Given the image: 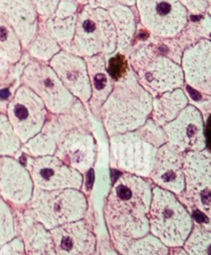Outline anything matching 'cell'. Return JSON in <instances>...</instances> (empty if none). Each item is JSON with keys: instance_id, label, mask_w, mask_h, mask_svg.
Wrapping results in <instances>:
<instances>
[{"instance_id": "36", "label": "cell", "mask_w": 211, "mask_h": 255, "mask_svg": "<svg viewBox=\"0 0 211 255\" xmlns=\"http://www.w3.org/2000/svg\"><path fill=\"white\" fill-rule=\"evenodd\" d=\"M106 69L114 81L121 77L128 68L127 57L117 51L106 55Z\"/></svg>"}, {"instance_id": "5", "label": "cell", "mask_w": 211, "mask_h": 255, "mask_svg": "<svg viewBox=\"0 0 211 255\" xmlns=\"http://www.w3.org/2000/svg\"><path fill=\"white\" fill-rule=\"evenodd\" d=\"M193 223L192 214L174 193L153 185L148 211L149 233L170 249L181 247Z\"/></svg>"}, {"instance_id": "2", "label": "cell", "mask_w": 211, "mask_h": 255, "mask_svg": "<svg viewBox=\"0 0 211 255\" xmlns=\"http://www.w3.org/2000/svg\"><path fill=\"white\" fill-rule=\"evenodd\" d=\"M153 97L138 83L131 69L114 81L103 104L100 118L108 136L130 131L142 126L151 113Z\"/></svg>"}, {"instance_id": "14", "label": "cell", "mask_w": 211, "mask_h": 255, "mask_svg": "<svg viewBox=\"0 0 211 255\" xmlns=\"http://www.w3.org/2000/svg\"><path fill=\"white\" fill-rule=\"evenodd\" d=\"M162 128L166 135V143L181 153L202 151L207 148L205 119L193 105L188 104Z\"/></svg>"}, {"instance_id": "21", "label": "cell", "mask_w": 211, "mask_h": 255, "mask_svg": "<svg viewBox=\"0 0 211 255\" xmlns=\"http://www.w3.org/2000/svg\"><path fill=\"white\" fill-rule=\"evenodd\" d=\"M0 14L13 27L25 50L35 35L39 22L32 0H0Z\"/></svg>"}, {"instance_id": "28", "label": "cell", "mask_w": 211, "mask_h": 255, "mask_svg": "<svg viewBox=\"0 0 211 255\" xmlns=\"http://www.w3.org/2000/svg\"><path fill=\"white\" fill-rule=\"evenodd\" d=\"M211 34V17L210 12H205L200 15L188 14L187 22L183 29L175 38L179 46L184 50L197 42L208 39Z\"/></svg>"}, {"instance_id": "40", "label": "cell", "mask_w": 211, "mask_h": 255, "mask_svg": "<svg viewBox=\"0 0 211 255\" xmlns=\"http://www.w3.org/2000/svg\"><path fill=\"white\" fill-rule=\"evenodd\" d=\"M190 15H200L210 12L211 2L209 0H178Z\"/></svg>"}, {"instance_id": "19", "label": "cell", "mask_w": 211, "mask_h": 255, "mask_svg": "<svg viewBox=\"0 0 211 255\" xmlns=\"http://www.w3.org/2000/svg\"><path fill=\"white\" fill-rule=\"evenodd\" d=\"M180 67L185 85L211 96V40L203 39L184 49Z\"/></svg>"}, {"instance_id": "22", "label": "cell", "mask_w": 211, "mask_h": 255, "mask_svg": "<svg viewBox=\"0 0 211 255\" xmlns=\"http://www.w3.org/2000/svg\"><path fill=\"white\" fill-rule=\"evenodd\" d=\"M18 236L24 246L25 255H57L50 231L35 221L22 208H15Z\"/></svg>"}, {"instance_id": "47", "label": "cell", "mask_w": 211, "mask_h": 255, "mask_svg": "<svg viewBox=\"0 0 211 255\" xmlns=\"http://www.w3.org/2000/svg\"><path fill=\"white\" fill-rule=\"evenodd\" d=\"M209 2H211V0H209Z\"/></svg>"}, {"instance_id": "24", "label": "cell", "mask_w": 211, "mask_h": 255, "mask_svg": "<svg viewBox=\"0 0 211 255\" xmlns=\"http://www.w3.org/2000/svg\"><path fill=\"white\" fill-rule=\"evenodd\" d=\"M116 34V50L124 54L130 47L137 29V14L134 6L115 5L107 9Z\"/></svg>"}, {"instance_id": "1", "label": "cell", "mask_w": 211, "mask_h": 255, "mask_svg": "<svg viewBox=\"0 0 211 255\" xmlns=\"http://www.w3.org/2000/svg\"><path fill=\"white\" fill-rule=\"evenodd\" d=\"M152 187L148 178L119 172L104 207L109 235L138 238L149 232L148 211Z\"/></svg>"}, {"instance_id": "46", "label": "cell", "mask_w": 211, "mask_h": 255, "mask_svg": "<svg viewBox=\"0 0 211 255\" xmlns=\"http://www.w3.org/2000/svg\"><path fill=\"white\" fill-rule=\"evenodd\" d=\"M93 255H98V251H97L95 254H93Z\"/></svg>"}, {"instance_id": "9", "label": "cell", "mask_w": 211, "mask_h": 255, "mask_svg": "<svg viewBox=\"0 0 211 255\" xmlns=\"http://www.w3.org/2000/svg\"><path fill=\"white\" fill-rule=\"evenodd\" d=\"M184 189L178 199L192 212L211 217V156L209 150L183 153Z\"/></svg>"}, {"instance_id": "23", "label": "cell", "mask_w": 211, "mask_h": 255, "mask_svg": "<svg viewBox=\"0 0 211 255\" xmlns=\"http://www.w3.org/2000/svg\"><path fill=\"white\" fill-rule=\"evenodd\" d=\"M84 59L88 67L91 86V97L86 107L96 118H100L101 108L111 92L114 80L106 69V55L99 54Z\"/></svg>"}, {"instance_id": "38", "label": "cell", "mask_w": 211, "mask_h": 255, "mask_svg": "<svg viewBox=\"0 0 211 255\" xmlns=\"http://www.w3.org/2000/svg\"><path fill=\"white\" fill-rule=\"evenodd\" d=\"M60 0H32L39 19L47 20L51 18L59 4Z\"/></svg>"}, {"instance_id": "44", "label": "cell", "mask_w": 211, "mask_h": 255, "mask_svg": "<svg viewBox=\"0 0 211 255\" xmlns=\"http://www.w3.org/2000/svg\"><path fill=\"white\" fill-rule=\"evenodd\" d=\"M170 255H187V253L182 249V247H176L171 249Z\"/></svg>"}, {"instance_id": "39", "label": "cell", "mask_w": 211, "mask_h": 255, "mask_svg": "<svg viewBox=\"0 0 211 255\" xmlns=\"http://www.w3.org/2000/svg\"><path fill=\"white\" fill-rule=\"evenodd\" d=\"M81 5L76 0H60L53 16L57 18H68L78 13Z\"/></svg>"}, {"instance_id": "30", "label": "cell", "mask_w": 211, "mask_h": 255, "mask_svg": "<svg viewBox=\"0 0 211 255\" xmlns=\"http://www.w3.org/2000/svg\"><path fill=\"white\" fill-rule=\"evenodd\" d=\"M24 53L23 46L13 27L0 14V59L17 63Z\"/></svg>"}, {"instance_id": "35", "label": "cell", "mask_w": 211, "mask_h": 255, "mask_svg": "<svg viewBox=\"0 0 211 255\" xmlns=\"http://www.w3.org/2000/svg\"><path fill=\"white\" fill-rule=\"evenodd\" d=\"M27 59V57L25 58V56H23L15 64H10L5 60L0 59V86L13 80L20 79L21 74L28 63Z\"/></svg>"}, {"instance_id": "27", "label": "cell", "mask_w": 211, "mask_h": 255, "mask_svg": "<svg viewBox=\"0 0 211 255\" xmlns=\"http://www.w3.org/2000/svg\"><path fill=\"white\" fill-rule=\"evenodd\" d=\"M61 50L59 43L50 31L47 20L39 19L37 31L24 51L33 60L49 63Z\"/></svg>"}, {"instance_id": "15", "label": "cell", "mask_w": 211, "mask_h": 255, "mask_svg": "<svg viewBox=\"0 0 211 255\" xmlns=\"http://www.w3.org/2000/svg\"><path fill=\"white\" fill-rule=\"evenodd\" d=\"M54 155L83 175L93 169L97 157L96 138L91 129L74 128L57 144Z\"/></svg>"}, {"instance_id": "26", "label": "cell", "mask_w": 211, "mask_h": 255, "mask_svg": "<svg viewBox=\"0 0 211 255\" xmlns=\"http://www.w3.org/2000/svg\"><path fill=\"white\" fill-rule=\"evenodd\" d=\"M114 248L121 255H170L171 249L151 233L138 238L109 235Z\"/></svg>"}, {"instance_id": "4", "label": "cell", "mask_w": 211, "mask_h": 255, "mask_svg": "<svg viewBox=\"0 0 211 255\" xmlns=\"http://www.w3.org/2000/svg\"><path fill=\"white\" fill-rule=\"evenodd\" d=\"M124 55L138 83L152 97L183 87L184 78L180 65L160 54L145 41H133Z\"/></svg>"}, {"instance_id": "20", "label": "cell", "mask_w": 211, "mask_h": 255, "mask_svg": "<svg viewBox=\"0 0 211 255\" xmlns=\"http://www.w3.org/2000/svg\"><path fill=\"white\" fill-rule=\"evenodd\" d=\"M182 165L183 153L165 142L157 149L152 169L147 178L154 186L178 195L184 189Z\"/></svg>"}, {"instance_id": "37", "label": "cell", "mask_w": 211, "mask_h": 255, "mask_svg": "<svg viewBox=\"0 0 211 255\" xmlns=\"http://www.w3.org/2000/svg\"><path fill=\"white\" fill-rule=\"evenodd\" d=\"M20 85V79H16L0 86V113L6 114L8 104Z\"/></svg>"}, {"instance_id": "3", "label": "cell", "mask_w": 211, "mask_h": 255, "mask_svg": "<svg viewBox=\"0 0 211 255\" xmlns=\"http://www.w3.org/2000/svg\"><path fill=\"white\" fill-rule=\"evenodd\" d=\"M108 142L111 169L147 178L166 135L162 127L148 119L136 129L108 136Z\"/></svg>"}, {"instance_id": "17", "label": "cell", "mask_w": 211, "mask_h": 255, "mask_svg": "<svg viewBox=\"0 0 211 255\" xmlns=\"http://www.w3.org/2000/svg\"><path fill=\"white\" fill-rule=\"evenodd\" d=\"M49 231L57 255H93L98 251L97 235L86 217Z\"/></svg>"}, {"instance_id": "32", "label": "cell", "mask_w": 211, "mask_h": 255, "mask_svg": "<svg viewBox=\"0 0 211 255\" xmlns=\"http://www.w3.org/2000/svg\"><path fill=\"white\" fill-rule=\"evenodd\" d=\"M23 143L15 133L6 114L0 113V156H17Z\"/></svg>"}, {"instance_id": "42", "label": "cell", "mask_w": 211, "mask_h": 255, "mask_svg": "<svg viewBox=\"0 0 211 255\" xmlns=\"http://www.w3.org/2000/svg\"><path fill=\"white\" fill-rule=\"evenodd\" d=\"M87 4L94 8H102L107 10L115 5H126L133 7L135 0H87Z\"/></svg>"}, {"instance_id": "25", "label": "cell", "mask_w": 211, "mask_h": 255, "mask_svg": "<svg viewBox=\"0 0 211 255\" xmlns=\"http://www.w3.org/2000/svg\"><path fill=\"white\" fill-rule=\"evenodd\" d=\"M188 104L187 96L182 88L164 92L153 97L149 119L158 126L163 127L175 119Z\"/></svg>"}, {"instance_id": "33", "label": "cell", "mask_w": 211, "mask_h": 255, "mask_svg": "<svg viewBox=\"0 0 211 255\" xmlns=\"http://www.w3.org/2000/svg\"><path fill=\"white\" fill-rule=\"evenodd\" d=\"M18 236V224L14 207L0 197V247Z\"/></svg>"}, {"instance_id": "12", "label": "cell", "mask_w": 211, "mask_h": 255, "mask_svg": "<svg viewBox=\"0 0 211 255\" xmlns=\"http://www.w3.org/2000/svg\"><path fill=\"white\" fill-rule=\"evenodd\" d=\"M19 154L25 158L24 161H20L28 169L34 187L43 190L83 188L84 175L64 163L56 155L31 156L22 149Z\"/></svg>"}, {"instance_id": "31", "label": "cell", "mask_w": 211, "mask_h": 255, "mask_svg": "<svg viewBox=\"0 0 211 255\" xmlns=\"http://www.w3.org/2000/svg\"><path fill=\"white\" fill-rule=\"evenodd\" d=\"M77 14L68 18H57L52 16L47 19L48 26L62 50L69 51L75 34Z\"/></svg>"}, {"instance_id": "16", "label": "cell", "mask_w": 211, "mask_h": 255, "mask_svg": "<svg viewBox=\"0 0 211 255\" xmlns=\"http://www.w3.org/2000/svg\"><path fill=\"white\" fill-rule=\"evenodd\" d=\"M34 184L26 166L15 156H0V197L15 208L29 202Z\"/></svg>"}, {"instance_id": "45", "label": "cell", "mask_w": 211, "mask_h": 255, "mask_svg": "<svg viewBox=\"0 0 211 255\" xmlns=\"http://www.w3.org/2000/svg\"><path fill=\"white\" fill-rule=\"evenodd\" d=\"M76 1H77L81 6L84 5V4H87V0H76Z\"/></svg>"}, {"instance_id": "13", "label": "cell", "mask_w": 211, "mask_h": 255, "mask_svg": "<svg viewBox=\"0 0 211 255\" xmlns=\"http://www.w3.org/2000/svg\"><path fill=\"white\" fill-rule=\"evenodd\" d=\"M48 114L43 101L22 84L17 88L6 110V116L22 143L41 130Z\"/></svg>"}, {"instance_id": "43", "label": "cell", "mask_w": 211, "mask_h": 255, "mask_svg": "<svg viewBox=\"0 0 211 255\" xmlns=\"http://www.w3.org/2000/svg\"><path fill=\"white\" fill-rule=\"evenodd\" d=\"M98 255H121L112 245L109 238H104L98 242Z\"/></svg>"}, {"instance_id": "8", "label": "cell", "mask_w": 211, "mask_h": 255, "mask_svg": "<svg viewBox=\"0 0 211 255\" xmlns=\"http://www.w3.org/2000/svg\"><path fill=\"white\" fill-rule=\"evenodd\" d=\"M89 113L86 105L77 99L67 111L60 114L49 113L41 130L23 143L22 151L31 156L54 154L57 144L72 129L92 130Z\"/></svg>"}, {"instance_id": "29", "label": "cell", "mask_w": 211, "mask_h": 255, "mask_svg": "<svg viewBox=\"0 0 211 255\" xmlns=\"http://www.w3.org/2000/svg\"><path fill=\"white\" fill-rule=\"evenodd\" d=\"M181 247L187 255H211L210 222L194 220L192 229Z\"/></svg>"}, {"instance_id": "11", "label": "cell", "mask_w": 211, "mask_h": 255, "mask_svg": "<svg viewBox=\"0 0 211 255\" xmlns=\"http://www.w3.org/2000/svg\"><path fill=\"white\" fill-rule=\"evenodd\" d=\"M138 24L150 35L174 38L187 22L188 13L178 0H135Z\"/></svg>"}, {"instance_id": "10", "label": "cell", "mask_w": 211, "mask_h": 255, "mask_svg": "<svg viewBox=\"0 0 211 255\" xmlns=\"http://www.w3.org/2000/svg\"><path fill=\"white\" fill-rule=\"evenodd\" d=\"M20 83L31 89L52 114L67 111L76 100L45 62L31 59L21 74Z\"/></svg>"}, {"instance_id": "18", "label": "cell", "mask_w": 211, "mask_h": 255, "mask_svg": "<svg viewBox=\"0 0 211 255\" xmlns=\"http://www.w3.org/2000/svg\"><path fill=\"white\" fill-rule=\"evenodd\" d=\"M64 87L86 105L91 97L88 67L84 58L66 50L58 52L48 63Z\"/></svg>"}, {"instance_id": "7", "label": "cell", "mask_w": 211, "mask_h": 255, "mask_svg": "<svg viewBox=\"0 0 211 255\" xmlns=\"http://www.w3.org/2000/svg\"><path fill=\"white\" fill-rule=\"evenodd\" d=\"M116 50V34L108 11L89 4L80 7L69 52L82 58L109 55Z\"/></svg>"}, {"instance_id": "34", "label": "cell", "mask_w": 211, "mask_h": 255, "mask_svg": "<svg viewBox=\"0 0 211 255\" xmlns=\"http://www.w3.org/2000/svg\"><path fill=\"white\" fill-rule=\"evenodd\" d=\"M143 41L153 46L160 54L180 65L183 49L176 42L175 38H161L149 34Z\"/></svg>"}, {"instance_id": "6", "label": "cell", "mask_w": 211, "mask_h": 255, "mask_svg": "<svg viewBox=\"0 0 211 255\" xmlns=\"http://www.w3.org/2000/svg\"><path fill=\"white\" fill-rule=\"evenodd\" d=\"M88 207V198L82 189L43 190L34 187L32 196L24 208L35 221L51 230L85 218Z\"/></svg>"}, {"instance_id": "41", "label": "cell", "mask_w": 211, "mask_h": 255, "mask_svg": "<svg viewBox=\"0 0 211 255\" xmlns=\"http://www.w3.org/2000/svg\"><path fill=\"white\" fill-rule=\"evenodd\" d=\"M0 255H25L24 246L19 236L0 247Z\"/></svg>"}]
</instances>
